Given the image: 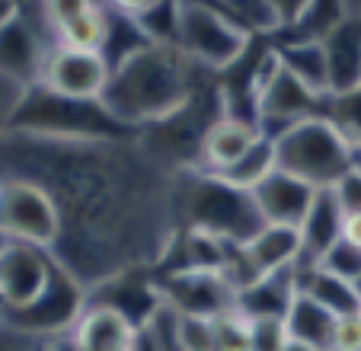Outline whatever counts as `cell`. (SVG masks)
Masks as SVG:
<instances>
[{
    "instance_id": "6da1fadb",
    "label": "cell",
    "mask_w": 361,
    "mask_h": 351,
    "mask_svg": "<svg viewBox=\"0 0 361 351\" xmlns=\"http://www.w3.org/2000/svg\"><path fill=\"white\" fill-rule=\"evenodd\" d=\"M0 173L45 185L61 217L51 259L83 288L157 271L179 233L176 176L137 135L61 137L7 131Z\"/></svg>"
},
{
    "instance_id": "7a4b0ae2",
    "label": "cell",
    "mask_w": 361,
    "mask_h": 351,
    "mask_svg": "<svg viewBox=\"0 0 361 351\" xmlns=\"http://www.w3.org/2000/svg\"><path fill=\"white\" fill-rule=\"evenodd\" d=\"M204 77L212 74L189 61L176 42H150L112 68L99 102L125 131L137 135L179 112Z\"/></svg>"
},
{
    "instance_id": "3957f363",
    "label": "cell",
    "mask_w": 361,
    "mask_h": 351,
    "mask_svg": "<svg viewBox=\"0 0 361 351\" xmlns=\"http://www.w3.org/2000/svg\"><path fill=\"white\" fill-rule=\"evenodd\" d=\"M176 221L233 246H246L262 230L250 192L204 169H183L176 176Z\"/></svg>"
},
{
    "instance_id": "277c9868",
    "label": "cell",
    "mask_w": 361,
    "mask_h": 351,
    "mask_svg": "<svg viewBox=\"0 0 361 351\" xmlns=\"http://www.w3.org/2000/svg\"><path fill=\"white\" fill-rule=\"evenodd\" d=\"M272 141L279 169L304 179L314 189H336L361 163V154L336 131L326 115L300 118L279 131Z\"/></svg>"
},
{
    "instance_id": "5b68a950",
    "label": "cell",
    "mask_w": 361,
    "mask_h": 351,
    "mask_svg": "<svg viewBox=\"0 0 361 351\" xmlns=\"http://www.w3.org/2000/svg\"><path fill=\"white\" fill-rule=\"evenodd\" d=\"M176 45L202 70L221 77L252 48V32L214 4H179Z\"/></svg>"
},
{
    "instance_id": "8992f818",
    "label": "cell",
    "mask_w": 361,
    "mask_h": 351,
    "mask_svg": "<svg viewBox=\"0 0 361 351\" xmlns=\"http://www.w3.org/2000/svg\"><path fill=\"white\" fill-rule=\"evenodd\" d=\"M10 131H32V135H61V137H112V135H135L125 131L112 118L102 102H80L48 93L45 87H29L20 112Z\"/></svg>"
},
{
    "instance_id": "52a82bcc",
    "label": "cell",
    "mask_w": 361,
    "mask_h": 351,
    "mask_svg": "<svg viewBox=\"0 0 361 351\" xmlns=\"http://www.w3.org/2000/svg\"><path fill=\"white\" fill-rule=\"evenodd\" d=\"M61 237V217L45 185L0 173V240L51 252Z\"/></svg>"
},
{
    "instance_id": "ba28073f",
    "label": "cell",
    "mask_w": 361,
    "mask_h": 351,
    "mask_svg": "<svg viewBox=\"0 0 361 351\" xmlns=\"http://www.w3.org/2000/svg\"><path fill=\"white\" fill-rule=\"evenodd\" d=\"M160 297L185 316H218L237 307V288L221 269H157L154 271Z\"/></svg>"
},
{
    "instance_id": "9c48e42d",
    "label": "cell",
    "mask_w": 361,
    "mask_h": 351,
    "mask_svg": "<svg viewBox=\"0 0 361 351\" xmlns=\"http://www.w3.org/2000/svg\"><path fill=\"white\" fill-rule=\"evenodd\" d=\"M90 304V290L71 275L68 269L55 262L51 269V281H48L45 294L35 300L29 310L23 313H4L10 323L23 326L26 332L45 338V342H55V338L68 335L74 329V323L80 319V313Z\"/></svg>"
},
{
    "instance_id": "30bf717a",
    "label": "cell",
    "mask_w": 361,
    "mask_h": 351,
    "mask_svg": "<svg viewBox=\"0 0 361 351\" xmlns=\"http://www.w3.org/2000/svg\"><path fill=\"white\" fill-rule=\"evenodd\" d=\"M109 61L102 58V51L51 45L39 70V87H45L55 96H64V99L99 102L106 93V83H109Z\"/></svg>"
},
{
    "instance_id": "8fae6325",
    "label": "cell",
    "mask_w": 361,
    "mask_h": 351,
    "mask_svg": "<svg viewBox=\"0 0 361 351\" xmlns=\"http://www.w3.org/2000/svg\"><path fill=\"white\" fill-rule=\"evenodd\" d=\"M55 259L51 252L26 243L0 246V307L4 313H23L45 294Z\"/></svg>"
},
{
    "instance_id": "7c38bea8",
    "label": "cell",
    "mask_w": 361,
    "mask_h": 351,
    "mask_svg": "<svg viewBox=\"0 0 361 351\" xmlns=\"http://www.w3.org/2000/svg\"><path fill=\"white\" fill-rule=\"evenodd\" d=\"M323 109H326V96H317L294 74H288L281 58L279 68L272 70V77L256 93V122L269 137H275L279 131H285L288 125L300 122V118L323 115Z\"/></svg>"
},
{
    "instance_id": "4fadbf2b",
    "label": "cell",
    "mask_w": 361,
    "mask_h": 351,
    "mask_svg": "<svg viewBox=\"0 0 361 351\" xmlns=\"http://www.w3.org/2000/svg\"><path fill=\"white\" fill-rule=\"evenodd\" d=\"M137 326L116 307L90 300L87 310L74 323L68 335L55 338V351H131Z\"/></svg>"
},
{
    "instance_id": "5bb4252c",
    "label": "cell",
    "mask_w": 361,
    "mask_h": 351,
    "mask_svg": "<svg viewBox=\"0 0 361 351\" xmlns=\"http://www.w3.org/2000/svg\"><path fill=\"white\" fill-rule=\"evenodd\" d=\"M252 204L259 211L262 223H281V227H300V221L310 211L317 189L307 185L304 179L285 173V169H275L262 179L256 189H250Z\"/></svg>"
},
{
    "instance_id": "9a60e30c",
    "label": "cell",
    "mask_w": 361,
    "mask_h": 351,
    "mask_svg": "<svg viewBox=\"0 0 361 351\" xmlns=\"http://www.w3.org/2000/svg\"><path fill=\"white\" fill-rule=\"evenodd\" d=\"M266 131L259 128L256 118H243V115H221L218 122L208 128L202 141V154H198V169L204 173H227L246 150L256 141H262Z\"/></svg>"
},
{
    "instance_id": "2e32d148",
    "label": "cell",
    "mask_w": 361,
    "mask_h": 351,
    "mask_svg": "<svg viewBox=\"0 0 361 351\" xmlns=\"http://www.w3.org/2000/svg\"><path fill=\"white\" fill-rule=\"evenodd\" d=\"M45 51H48V45L29 26L26 16H20V20H13L10 26L0 29V74L23 83L26 90L39 83Z\"/></svg>"
},
{
    "instance_id": "e0dca14e",
    "label": "cell",
    "mask_w": 361,
    "mask_h": 351,
    "mask_svg": "<svg viewBox=\"0 0 361 351\" xmlns=\"http://www.w3.org/2000/svg\"><path fill=\"white\" fill-rule=\"evenodd\" d=\"M300 252H304L300 230L281 227V223H262L259 233L243 246V256H246V262H250L256 281L266 275H275V271L294 269V265L300 262Z\"/></svg>"
},
{
    "instance_id": "ac0fdd59",
    "label": "cell",
    "mask_w": 361,
    "mask_h": 351,
    "mask_svg": "<svg viewBox=\"0 0 361 351\" xmlns=\"http://www.w3.org/2000/svg\"><path fill=\"white\" fill-rule=\"evenodd\" d=\"M342 221H345V211H342V202L336 195V189H317L314 202H310V211L300 221V243H304V252H300V262L314 265L323 252L333 243L342 240Z\"/></svg>"
},
{
    "instance_id": "d6986e66",
    "label": "cell",
    "mask_w": 361,
    "mask_h": 351,
    "mask_svg": "<svg viewBox=\"0 0 361 351\" xmlns=\"http://www.w3.org/2000/svg\"><path fill=\"white\" fill-rule=\"evenodd\" d=\"M329 68V93H342L361 83V20L345 16L333 32L323 39Z\"/></svg>"
},
{
    "instance_id": "ffe728a7",
    "label": "cell",
    "mask_w": 361,
    "mask_h": 351,
    "mask_svg": "<svg viewBox=\"0 0 361 351\" xmlns=\"http://www.w3.org/2000/svg\"><path fill=\"white\" fill-rule=\"evenodd\" d=\"M294 275H298V290L307 297L320 300L326 310H333L336 316H345V313H358L361 310V288L345 278H336L329 271H323L320 265H294Z\"/></svg>"
},
{
    "instance_id": "44dd1931",
    "label": "cell",
    "mask_w": 361,
    "mask_h": 351,
    "mask_svg": "<svg viewBox=\"0 0 361 351\" xmlns=\"http://www.w3.org/2000/svg\"><path fill=\"white\" fill-rule=\"evenodd\" d=\"M294 294H298V275H294V269H285L240 290L237 310L246 316H285Z\"/></svg>"
},
{
    "instance_id": "7402d4cb",
    "label": "cell",
    "mask_w": 361,
    "mask_h": 351,
    "mask_svg": "<svg viewBox=\"0 0 361 351\" xmlns=\"http://www.w3.org/2000/svg\"><path fill=\"white\" fill-rule=\"evenodd\" d=\"M275 51H279L288 74H294L307 90H314L317 96H329V68H326L323 42L279 39L275 42Z\"/></svg>"
},
{
    "instance_id": "603a6c76",
    "label": "cell",
    "mask_w": 361,
    "mask_h": 351,
    "mask_svg": "<svg viewBox=\"0 0 361 351\" xmlns=\"http://www.w3.org/2000/svg\"><path fill=\"white\" fill-rule=\"evenodd\" d=\"M336 313L326 310L320 300L307 297V294H294L291 307L285 313V323H288V335L298 338V342L307 345H317V348L329 351L333 348V335H336Z\"/></svg>"
},
{
    "instance_id": "cb8c5ba5",
    "label": "cell",
    "mask_w": 361,
    "mask_h": 351,
    "mask_svg": "<svg viewBox=\"0 0 361 351\" xmlns=\"http://www.w3.org/2000/svg\"><path fill=\"white\" fill-rule=\"evenodd\" d=\"M106 29H109V7L106 4H90L77 16H71L61 26L55 45L68 48H87V51H102L106 42Z\"/></svg>"
},
{
    "instance_id": "d4e9b609",
    "label": "cell",
    "mask_w": 361,
    "mask_h": 351,
    "mask_svg": "<svg viewBox=\"0 0 361 351\" xmlns=\"http://www.w3.org/2000/svg\"><path fill=\"white\" fill-rule=\"evenodd\" d=\"M150 35L144 32V26L128 13H118L109 7V29H106V42H102V58L109 61V70L116 64H122L125 58H131L135 51H141L144 45H150Z\"/></svg>"
},
{
    "instance_id": "484cf974",
    "label": "cell",
    "mask_w": 361,
    "mask_h": 351,
    "mask_svg": "<svg viewBox=\"0 0 361 351\" xmlns=\"http://www.w3.org/2000/svg\"><path fill=\"white\" fill-rule=\"evenodd\" d=\"M275 169H279V163H275V141L266 135L262 141L252 144V147L221 176H224L227 183H233V185H240V189L250 192V189H256L269 173H275Z\"/></svg>"
},
{
    "instance_id": "4316f807",
    "label": "cell",
    "mask_w": 361,
    "mask_h": 351,
    "mask_svg": "<svg viewBox=\"0 0 361 351\" xmlns=\"http://www.w3.org/2000/svg\"><path fill=\"white\" fill-rule=\"evenodd\" d=\"M323 115H326L329 122L336 125V131L361 154V83L352 90H342V93H329Z\"/></svg>"
},
{
    "instance_id": "83f0119b",
    "label": "cell",
    "mask_w": 361,
    "mask_h": 351,
    "mask_svg": "<svg viewBox=\"0 0 361 351\" xmlns=\"http://www.w3.org/2000/svg\"><path fill=\"white\" fill-rule=\"evenodd\" d=\"M214 4L252 35H279V20H275L269 0H214Z\"/></svg>"
},
{
    "instance_id": "f1b7e54d",
    "label": "cell",
    "mask_w": 361,
    "mask_h": 351,
    "mask_svg": "<svg viewBox=\"0 0 361 351\" xmlns=\"http://www.w3.org/2000/svg\"><path fill=\"white\" fill-rule=\"evenodd\" d=\"M214 326V345L218 351H250V316L237 307L212 316Z\"/></svg>"
},
{
    "instance_id": "f546056e",
    "label": "cell",
    "mask_w": 361,
    "mask_h": 351,
    "mask_svg": "<svg viewBox=\"0 0 361 351\" xmlns=\"http://www.w3.org/2000/svg\"><path fill=\"white\" fill-rule=\"evenodd\" d=\"M314 265H320V269L329 271V275L345 278V281H352V284L361 288V250L352 246V243H345V240L333 243Z\"/></svg>"
},
{
    "instance_id": "4dcf8cb0",
    "label": "cell",
    "mask_w": 361,
    "mask_h": 351,
    "mask_svg": "<svg viewBox=\"0 0 361 351\" xmlns=\"http://www.w3.org/2000/svg\"><path fill=\"white\" fill-rule=\"evenodd\" d=\"M288 342L285 316H250V351H285Z\"/></svg>"
},
{
    "instance_id": "1f68e13d",
    "label": "cell",
    "mask_w": 361,
    "mask_h": 351,
    "mask_svg": "<svg viewBox=\"0 0 361 351\" xmlns=\"http://www.w3.org/2000/svg\"><path fill=\"white\" fill-rule=\"evenodd\" d=\"M179 342H183V351H218V345H214V326L208 316H185L183 313Z\"/></svg>"
},
{
    "instance_id": "d6a6232c",
    "label": "cell",
    "mask_w": 361,
    "mask_h": 351,
    "mask_svg": "<svg viewBox=\"0 0 361 351\" xmlns=\"http://www.w3.org/2000/svg\"><path fill=\"white\" fill-rule=\"evenodd\" d=\"M23 99H26V87L0 74V141L13 128V118H16V112H20Z\"/></svg>"
},
{
    "instance_id": "836d02e7",
    "label": "cell",
    "mask_w": 361,
    "mask_h": 351,
    "mask_svg": "<svg viewBox=\"0 0 361 351\" xmlns=\"http://www.w3.org/2000/svg\"><path fill=\"white\" fill-rule=\"evenodd\" d=\"M45 338L26 332L23 326L10 323L7 316H0V351H42L45 348Z\"/></svg>"
},
{
    "instance_id": "e575fe53",
    "label": "cell",
    "mask_w": 361,
    "mask_h": 351,
    "mask_svg": "<svg viewBox=\"0 0 361 351\" xmlns=\"http://www.w3.org/2000/svg\"><path fill=\"white\" fill-rule=\"evenodd\" d=\"M329 351H361V310L336 319V335Z\"/></svg>"
},
{
    "instance_id": "d590c367",
    "label": "cell",
    "mask_w": 361,
    "mask_h": 351,
    "mask_svg": "<svg viewBox=\"0 0 361 351\" xmlns=\"http://www.w3.org/2000/svg\"><path fill=\"white\" fill-rule=\"evenodd\" d=\"M314 0H269L275 20H279V35H285L288 29H294L300 23V16L310 10Z\"/></svg>"
},
{
    "instance_id": "8d00e7d4",
    "label": "cell",
    "mask_w": 361,
    "mask_h": 351,
    "mask_svg": "<svg viewBox=\"0 0 361 351\" xmlns=\"http://www.w3.org/2000/svg\"><path fill=\"white\" fill-rule=\"evenodd\" d=\"M336 195H339V202H342V211L361 214V163L336 185Z\"/></svg>"
},
{
    "instance_id": "74e56055",
    "label": "cell",
    "mask_w": 361,
    "mask_h": 351,
    "mask_svg": "<svg viewBox=\"0 0 361 351\" xmlns=\"http://www.w3.org/2000/svg\"><path fill=\"white\" fill-rule=\"evenodd\" d=\"M157 4L160 0H106V7L118 10V13H128V16H135V20H141L144 13H150Z\"/></svg>"
},
{
    "instance_id": "f35d334b",
    "label": "cell",
    "mask_w": 361,
    "mask_h": 351,
    "mask_svg": "<svg viewBox=\"0 0 361 351\" xmlns=\"http://www.w3.org/2000/svg\"><path fill=\"white\" fill-rule=\"evenodd\" d=\"M342 240L361 250V214L345 211V221H342Z\"/></svg>"
},
{
    "instance_id": "ab89813d",
    "label": "cell",
    "mask_w": 361,
    "mask_h": 351,
    "mask_svg": "<svg viewBox=\"0 0 361 351\" xmlns=\"http://www.w3.org/2000/svg\"><path fill=\"white\" fill-rule=\"evenodd\" d=\"M23 16V0H0V29Z\"/></svg>"
},
{
    "instance_id": "60d3db41",
    "label": "cell",
    "mask_w": 361,
    "mask_h": 351,
    "mask_svg": "<svg viewBox=\"0 0 361 351\" xmlns=\"http://www.w3.org/2000/svg\"><path fill=\"white\" fill-rule=\"evenodd\" d=\"M285 351H323V348H317V345H307V342H298V338H291V342L285 345Z\"/></svg>"
},
{
    "instance_id": "b9f144b4",
    "label": "cell",
    "mask_w": 361,
    "mask_h": 351,
    "mask_svg": "<svg viewBox=\"0 0 361 351\" xmlns=\"http://www.w3.org/2000/svg\"><path fill=\"white\" fill-rule=\"evenodd\" d=\"M42 351H55V345H51V342H48V345H45V348H42Z\"/></svg>"
},
{
    "instance_id": "7bdbcfd3",
    "label": "cell",
    "mask_w": 361,
    "mask_h": 351,
    "mask_svg": "<svg viewBox=\"0 0 361 351\" xmlns=\"http://www.w3.org/2000/svg\"><path fill=\"white\" fill-rule=\"evenodd\" d=\"M0 246H4V240H0Z\"/></svg>"
},
{
    "instance_id": "ee69618b",
    "label": "cell",
    "mask_w": 361,
    "mask_h": 351,
    "mask_svg": "<svg viewBox=\"0 0 361 351\" xmlns=\"http://www.w3.org/2000/svg\"><path fill=\"white\" fill-rule=\"evenodd\" d=\"M102 4H106V0H102Z\"/></svg>"
}]
</instances>
